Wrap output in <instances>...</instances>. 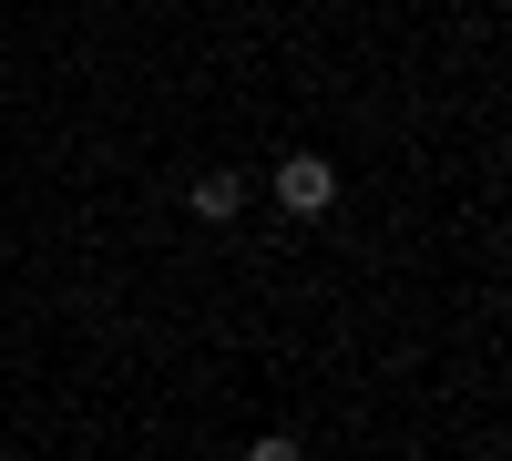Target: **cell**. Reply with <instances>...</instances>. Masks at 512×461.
<instances>
[{
	"label": "cell",
	"instance_id": "obj_1",
	"mask_svg": "<svg viewBox=\"0 0 512 461\" xmlns=\"http://www.w3.org/2000/svg\"><path fill=\"white\" fill-rule=\"evenodd\" d=\"M277 195H287V216H328V205H338V175H328L318 154H287V164H277Z\"/></svg>",
	"mask_w": 512,
	"mask_h": 461
},
{
	"label": "cell",
	"instance_id": "obj_2",
	"mask_svg": "<svg viewBox=\"0 0 512 461\" xmlns=\"http://www.w3.org/2000/svg\"><path fill=\"white\" fill-rule=\"evenodd\" d=\"M236 195H246L236 175H205V185H195V216H236Z\"/></svg>",
	"mask_w": 512,
	"mask_h": 461
},
{
	"label": "cell",
	"instance_id": "obj_3",
	"mask_svg": "<svg viewBox=\"0 0 512 461\" xmlns=\"http://www.w3.org/2000/svg\"><path fill=\"white\" fill-rule=\"evenodd\" d=\"M246 461H308V451H297V441H287V431H267V441H256V451H246Z\"/></svg>",
	"mask_w": 512,
	"mask_h": 461
}]
</instances>
